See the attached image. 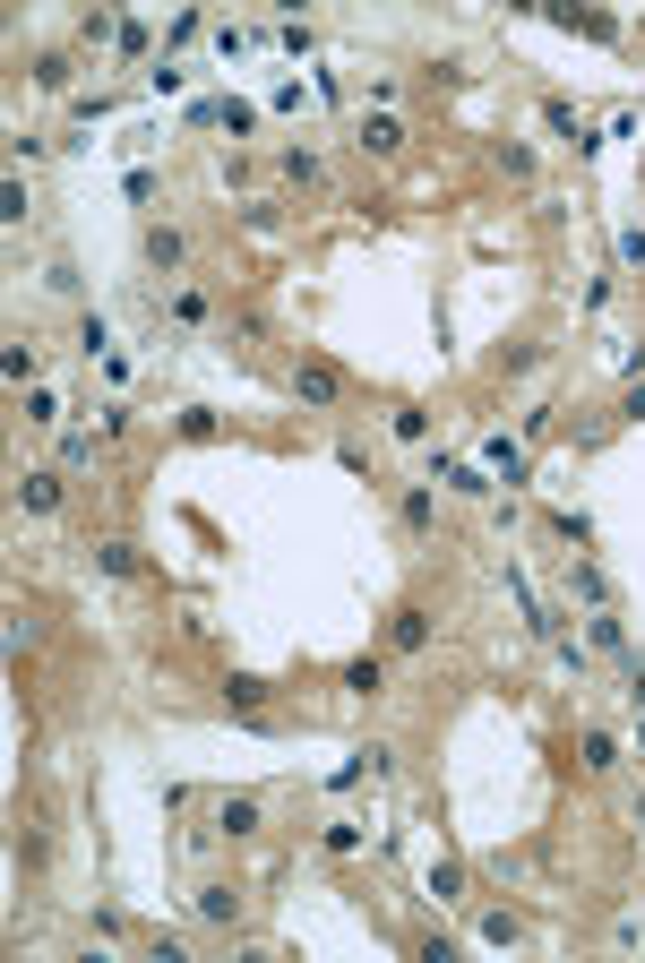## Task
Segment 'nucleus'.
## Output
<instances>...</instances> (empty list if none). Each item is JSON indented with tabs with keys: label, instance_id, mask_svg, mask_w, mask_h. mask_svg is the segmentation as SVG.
I'll list each match as a JSON object with an SVG mask.
<instances>
[{
	"label": "nucleus",
	"instance_id": "f257e3e1",
	"mask_svg": "<svg viewBox=\"0 0 645 963\" xmlns=\"http://www.w3.org/2000/svg\"><path fill=\"white\" fill-rule=\"evenodd\" d=\"M293 396H301V405H336V396H344V379H336L327 362H301V370H293Z\"/></svg>",
	"mask_w": 645,
	"mask_h": 963
},
{
	"label": "nucleus",
	"instance_id": "f03ea898",
	"mask_svg": "<svg viewBox=\"0 0 645 963\" xmlns=\"http://www.w3.org/2000/svg\"><path fill=\"white\" fill-rule=\"evenodd\" d=\"M387 645H396V654H422L430 645V611H396V620H387Z\"/></svg>",
	"mask_w": 645,
	"mask_h": 963
},
{
	"label": "nucleus",
	"instance_id": "7ed1b4c3",
	"mask_svg": "<svg viewBox=\"0 0 645 963\" xmlns=\"http://www.w3.org/2000/svg\"><path fill=\"white\" fill-rule=\"evenodd\" d=\"M18 508H26V516H52V508H61V482H52V473H26V482H18Z\"/></svg>",
	"mask_w": 645,
	"mask_h": 963
},
{
	"label": "nucleus",
	"instance_id": "20e7f679",
	"mask_svg": "<svg viewBox=\"0 0 645 963\" xmlns=\"http://www.w3.org/2000/svg\"><path fill=\"white\" fill-rule=\"evenodd\" d=\"M568 594H585L594 611H611V585H602V568H594V559H568Z\"/></svg>",
	"mask_w": 645,
	"mask_h": 963
},
{
	"label": "nucleus",
	"instance_id": "39448f33",
	"mask_svg": "<svg viewBox=\"0 0 645 963\" xmlns=\"http://www.w3.org/2000/svg\"><path fill=\"white\" fill-rule=\"evenodd\" d=\"M362 147H370V155H396V147H405V121H387V112H370V121H362Z\"/></svg>",
	"mask_w": 645,
	"mask_h": 963
},
{
	"label": "nucleus",
	"instance_id": "423d86ee",
	"mask_svg": "<svg viewBox=\"0 0 645 963\" xmlns=\"http://www.w3.org/2000/svg\"><path fill=\"white\" fill-rule=\"evenodd\" d=\"M198 912H207V921H233L241 895H233V886H198Z\"/></svg>",
	"mask_w": 645,
	"mask_h": 963
},
{
	"label": "nucleus",
	"instance_id": "0eeeda50",
	"mask_svg": "<svg viewBox=\"0 0 645 963\" xmlns=\"http://www.w3.org/2000/svg\"><path fill=\"white\" fill-rule=\"evenodd\" d=\"M542 121H551V138H568V147H594V138L577 129V112H568V104H542Z\"/></svg>",
	"mask_w": 645,
	"mask_h": 963
},
{
	"label": "nucleus",
	"instance_id": "6e6552de",
	"mask_svg": "<svg viewBox=\"0 0 645 963\" xmlns=\"http://www.w3.org/2000/svg\"><path fill=\"white\" fill-rule=\"evenodd\" d=\"M491 473H499V482H525V448H508V439H491Z\"/></svg>",
	"mask_w": 645,
	"mask_h": 963
},
{
	"label": "nucleus",
	"instance_id": "1a4fd4ad",
	"mask_svg": "<svg viewBox=\"0 0 645 963\" xmlns=\"http://www.w3.org/2000/svg\"><path fill=\"white\" fill-rule=\"evenodd\" d=\"M585 766H594V774L620 766V740H611V731H585Z\"/></svg>",
	"mask_w": 645,
	"mask_h": 963
},
{
	"label": "nucleus",
	"instance_id": "9d476101",
	"mask_svg": "<svg viewBox=\"0 0 645 963\" xmlns=\"http://www.w3.org/2000/svg\"><path fill=\"white\" fill-rule=\"evenodd\" d=\"M430 895L456 903V895H465V869H456V860H439V869H430Z\"/></svg>",
	"mask_w": 645,
	"mask_h": 963
},
{
	"label": "nucleus",
	"instance_id": "9b49d317",
	"mask_svg": "<svg viewBox=\"0 0 645 963\" xmlns=\"http://www.w3.org/2000/svg\"><path fill=\"white\" fill-rule=\"evenodd\" d=\"M95 568H104V577H138V559H129V542H104V551H95Z\"/></svg>",
	"mask_w": 645,
	"mask_h": 963
},
{
	"label": "nucleus",
	"instance_id": "f8f14e48",
	"mask_svg": "<svg viewBox=\"0 0 645 963\" xmlns=\"http://www.w3.org/2000/svg\"><path fill=\"white\" fill-rule=\"evenodd\" d=\"M147 267H181V233H147Z\"/></svg>",
	"mask_w": 645,
	"mask_h": 963
},
{
	"label": "nucleus",
	"instance_id": "ddd939ff",
	"mask_svg": "<svg viewBox=\"0 0 645 963\" xmlns=\"http://www.w3.org/2000/svg\"><path fill=\"white\" fill-rule=\"evenodd\" d=\"M379 680H387V671L370 663V654H362V663H344V688H362V697H370V688H379Z\"/></svg>",
	"mask_w": 645,
	"mask_h": 963
},
{
	"label": "nucleus",
	"instance_id": "4468645a",
	"mask_svg": "<svg viewBox=\"0 0 645 963\" xmlns=\"http://www.w3.org/2000/svg\"><path fill=\"white\" fill-rule=\"evenodd\" d=\"M430 516H439V508H430V491H405V525H413V534H430Z\"/></svg>",
	"mask_w": 645,
	"mask_h": 963
}]
</instances>
